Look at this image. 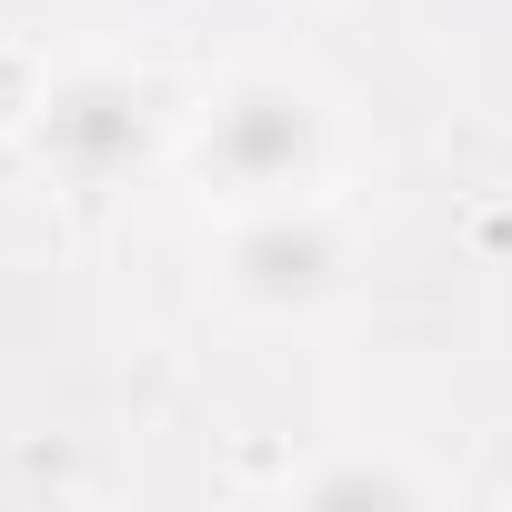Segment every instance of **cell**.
Returning <instances> with one entry per match:
<instances>
[{
  "label": "cell",
  "mask_w": 512,
  "mask_h": 512,
  "mask_svg": "<svg viewBox=\"0 0 512 512\" xmlns=\"http://www.w3.org/2000/svg\"><path fill=\"white\" fill-rule=\"evenodd\" d=\"M211 282L251 322H322L352 292V231L312 201H241L211 241Z\"/></svg>",
  "instance_id": "2"
},
{
  "label": "cell",
  "mask_w": 512,
  "mask_h": 512,
  "mask_svg": "<svg viewBox=\"0 0 512 512\" xmlns=\"http://www.w3.org/2000/svg\"><path fill=\"white\" fill-rule=\"evenodd\" d=\"M342 161V111L292 61H231L191 111V171L221 211L241 201H312Z\"/></svg>",
  "instance_id": "1"
},
{
  "label": "cell",
  "mask_w": 512,
  "mask_h": 512,
  "mask_svg": "<svg viewBox=\"0 0 512 512\" xmlns=\"http://www.w3.org/2000/svg\"><path fill=\"white\" fill-rule=\"evenodd\" d=\"M161 131H171V101H161V81L131 71V61H61V71L41 81V101H31V151H41L71 191L131 181V171L161 151Z\"/></svg>",
  "instance_id": "3"
},
{
  "label": "cell",
  "mask_w": 512,
  "mask_h": 512,
  "mask_svg": "<svg viewBox=\"0 0 512 512\" xmlns=\"http://www.w3.org/2000/svg\"><path fill=\"white\" fill-rule=\"evenodd\" d=\"M422 502V472H392V462H322L302 472V502Z\"/></svg>",
  "instance_id": "4"
}]
</instances>
